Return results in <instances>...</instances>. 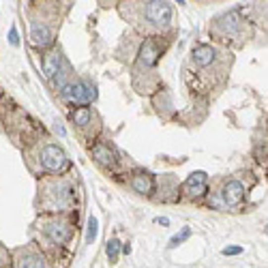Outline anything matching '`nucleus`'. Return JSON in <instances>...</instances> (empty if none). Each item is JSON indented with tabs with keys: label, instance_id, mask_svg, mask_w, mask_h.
I'll list each match as a JSON object with an SVG mask.
<instances>
[{
	"label": "nucleus",
	"instance_id": "17",
	"mask_svg": "<svg viewBox=\"0 0 268 268\" xmlns=\"http://www.w3.org/2000/svg\"><path fill=\"white\" fill-rule=\"evenodd\" d=\"M97 232H99V223H97L95 217L88 219V232H86V243H93L97 238Z\"/></svg>",
	"mask_w": 268,
	"mask_h": 268
},
{
	"label": "nucleus",
	"instance_id": "18",
	"mask_svg": "<svg viewBox=\"0 0 268 268\" xmlns=\"http://www.w3.org/2000/svg\"><path fill=\"white\" fill-rule=\"evenodd\" d=\"M191 236V230L189 227H185L180 234H176V236H172V240H169V247H176V245H180V243H185V240Z\"/></svg>",
	"mask_w": 268,
	"mask_h": 268
},
{
	"label": "nucleus",
	"instance_id": "9",
	"mask_svg": "<svg viewBox=\"0 0 268 268\" xmlns=\"http://www.w3.org/2000/svg\"><path fill=\"white\" fill-rule=\"evenodd\" d=\"M30 39H32V43H35V45L45 48V45L52 43V32L48 30V26H43V24H32Z\"/></svg>",
	"mask_w": 268,
	"mask_h": 268
},
{
	"label": "nucleus",
	"instance_id": "12",
	"mask_svg": "<svg viewBox=\"0 0 268 268\" xmlns=\"http://www.w3.org/2000/svg\"><path fill=\"white\" fill-rule=\"evenodd\" d=\"M93 155L101 165H114V153L107 146H103V144H97V146L93 148Z\"/></svg>",
	"mask_w": 268,
	"mask_h": 268
},
{
	"label": "nucleus",
	"instance_id": "6",
	"mask_svg": "<svg viewBox=\"0 0 268 268\" xmlns=\"http://www.w3.org/2000/svg\"><path fill=\"white\" fill-rule=\"evenodd\" d=\"M182 189H185L187 193H191V195H202V193H206V174H204V172H193V174L185 180Z\"/></svg>",
	"mask_w": 268,
	"mask_h": 268
},
{
	"label": "nucleus",
	"instance_id": "1",
	"mask_svg": "<svg viewBox=\"0 0 268 268\" xmlns=\"http://www.w3.org/2000/svg\"><path fill=\"white\" fill-rule=\"evenodd\" d=\"M41 165L45 169H50V172H60L67 165V155H64L62 148L50 144V146H45L41 150Z\"/></svg>",
	"mask_w": 268,
	"mask_h": 268
},
{
	"label": "nucleus",
	"instance_id": "11",
	"mask_svg": "<svg viewBox=\"0 0 268 268\" xmlns=\"http://www.w3.org/2000/svg\"><path fill=\"white\" fill-rule=\"evenodd\" d=\"M131 185H133V189H135L137 193H144V195L153 193V189H155L153 176H148V174H137V176H133Z\"/></svg>",
	"mask_w": 268,
	"mask_h": 268
},
{
	"label": "nucleus",
	"instance_id": "16",
	"mask_svg": "<svg viewBox=\"0 0 268 268\" xmlns=\"http://www.w3.org/2000/svg\"><path fill=\"white\" fill-rule=\"evenodd\" d=\"M118 251H120V243L116 238H112L107 243V258H109V262H116V260H118Z\"/></svg>",
	"mask_w": 268,
	"mask_h": 268
},
{
	"label": "nucleus",
	"instance_id": "5",
	"mask_svg": "<svg viewBox=\"0 0 268 268\" xmlns=\"http://www.w3.org/2000/svg\"><path fill=\"white\" fill-rule=\"evenodd\" d=\"M243 195H245L243 182L230 180V182L225 185V189H223V204H225V206H236L238 202L243 200Z\"/></svg>",
	"mask_w": 268,
	"mask_h": 268
},
{
	"label": "nucleus",
	"instance_id": "20",
	"mask_svg": "<svg viewBox=\"0 0 268 268\" xmlns=\"http://www.w3.org/2000/svg\"><path fill=\"white\" fill-rule=\"evenodd\" d=\"M9 41H11V45H17V30H15V28H11V32H9Z\"/></svg>",
	"mask_w": 268,
	"mask_h": 268
},
{
	"label": "nucleus",
	"instance_id": "2",
	"mask_svg": "<svg viewBox=\"0 0 268 268\" xmlns=\"http://www.w3.org/2000/svg\"><path fill=\"white\" fill-rule=\"evenodd\" d=\"M62 93L73 103H88L90 99H95V90L86 82H75V84H69V86H62Z\"/></svg>",
	"mask_w": 268,
	"mask_h": 268
},
{
	"label": "nucleus",
	"instance_id": "14",
	"mask_svg": "<svg viewBox=\"0 0 268 268\" xmlns=\"http://www.w3.org/2000/svg\"><path fill=\"white\" fill-rule=\"evenodd\" d=\"M58 67H60V54H58V52H52V54L45 56V62H43L45 75H48V77H54V75L58 73Z\"/></svg>",
	"mask_w": 268,
	"mask_h": 268
},
{
	"label": "nucleus",
	"instance_id": "13",
	"mask_svg": "<svg viewBox=\"0 0 268 268\" xmlns=\"http://www.w3.org/2000/svg\"><path fill=\"white\" fill-rule=\"evenodd\" d=\"M17 268H45V260L37 253H24L17 262Z\"/></svg>",
	"mask_w": 268,
	"mask_h": 268
},
{
	"label": "nucleus",
	"instance_id": "3",
	"mask_svg": "<svg viewBox=\"0 0 268 268\" xmlns=\"http://www.w3.org/2000/svg\"><path fill=\"white\" fill-rule=\"evenodd\" d=\"M146 17L157 26H165L172 19V4L169 2H146Z\"/></svg>",
	"mask_w": 268,
	"mask_h": 268
},
{
	"label": "nucleus",
	"instance_id": "4",
	"mask_svg": "<svg viewBox=\"0 0 268 268\" xmlns=\"http://www.w3.org/2000/svg\"><path fill=\"white\" fill-rule=\"evenodd\" d=\"M52 208H64L71 204L73 200V189H71L67 182H58V185L52 187Z\"/></svg>",
	"mask_w": 268,
	"mask_h": 268
},
{
	"label": "nucleus",
	"instance_id": "10",
	"mask_svg": "<svg viewBox=\"0 0 268 268\" xmlns=\"http://www.w3.org/2000/svg\"><path fill=\"white\" fill-rule=\"evenodd\" d=\"M193 62L198 64V67H208L213 60H214V50L208 48V45H200V48L193 50Z\"/></svg>",
	"mask_w": 268,
	"mask_h": 268
},
{
	"label": "nucleus",
	"instance_id": "15",
	"mask_svg": "<svg viewBox=\"0 0 268 268\" xmlns=\"http://www.w3.org/2000/svg\"><path fill=\"white\" fill-rule=\"evenodd\" d=\"M90 107H77L75 112H73V122L75 125H80V127H86L90 125Z\"/></svg>",
	"mask_w": 268,
	"mask_h": 268
},
{
	"label": "nucleus",
	"instance_id": "19",
	"mask_svg": "<svg viewBox=\"0 0 268 268\" xmlns=\"http://www.w3.org/2000/svg\"><path fill=\"white\" fill-rule=\"evenodd\" d=\"M238 253H243L240 247H225L223 249V256H238Z\"/></svg>",
	"mask_w": 268,
	"mask_h": 268
},
{
	"label": "nucleus",
	"instance_id": "7",
	"mask_svg": "<svg viewBox=\"0 0 268 268\" xmlns=\"http://www.w3.org/2000/svg\"><path fill=\"white\" fill-rule=\"evenodd\" d=\"M45 234H48L54 243L62 245V243H67L69 236H71V227L67 223H50L48 227H45Z\"/></svg>",
	"mask_w": 268,
	"mask_h": 268
},
{
	"label": "nucleus",
	"instance_id": "8",
	"mask_svg": "<svg viewBox=\"0 0 268 268\" xmlns=\"http://www.w3.org/2000/svg\"><path fill=\"white\" fill-rule=\"evenodd\" d=\"M159 45H157V41H153V39H150V41H146L142 45V50H140V60L146 64V67H153V64L159 60Z\"/></svg>",
	"mask_w": 268,
	"mask_h": 268
}]
</instances>
